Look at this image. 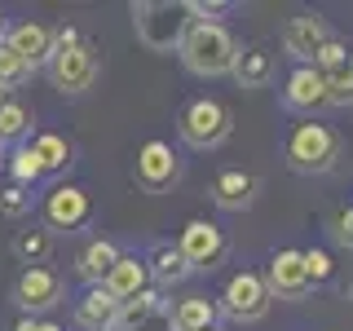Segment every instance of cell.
I'll list each match as a JSON object with an SVG mask.
<instances>
[{"label":"cell","mask_w":353,"mask_h":331,"mask_svg":"<svg viewBox=\"0 0 353 331\" xmlns=\"http://www.w3.org/2000/svg\"><path fill=\"white\" fill-rule=\"evenodd\" d=\"M185 71L203 75V80H216V75H230L234 71V58H239V40L230 36L221 22H190V31L176 44Z\"/></svg>","instance_id":"6da1fadb"},{"label":"cell","mask_w":353,"mask_h":331,"mask_svg":"<svg viewBox=\"0 0 353 331\" xmlns=\"http://www.w3.org/2000/svg\"><path fill=\"white\" fill-rule=\"evenodd\" d=\"M190 5L185 0H141L132 5V31L150 53H172L190 31Z\"/></svg>","instance_id":"7a4b0ae2"},{"label":"cell","mask_w":353,"mask_h":331,"mask_svg":"<svg viewBox=\"0 0 353 331\" xmlns=\"http://www.w3.org/2000/svg\"><path fill=\"white\" fill-rule=\"evenodd\" d=\"M336 159H340L336 128L318 124V119L292 128V137H287V168H292V172H301V177L331 172V168H336Z\"/></svg>","instance_id":"3957f363"},{"label":"cell","mask_w":353,"mask_h":331,"mask_svg":"<svg viewBox=\"0 0 353 331\" xmlns=\"http://www.w3.org/2000/svg\"><path fill=\"white\" fill-rule=\"evenodd\" d=\"M230 128H234L230 106L216 102V97H194V102L181 110V119H176V132H181V141L190 150H216L221 141L230 137Z\"/></svg>","instance_id":"277c9868"},{"label":"cell","mask_w":353,"mask_h":331,"mask_svg":"<svg viewBox=\"0 0 353 331\" xmlns=\"http://www.w3.org/2000/svg\"><path fill=\"white\" fill-rule=\"evenodd\" d=\"M97 71H102V49L88 44V40H80L75 49L53 53V58H49V80H53V88H58L62 97L88 93L93 80H97Z\"/></svg>","instance_id":"5b68a950"},{"label":"cell","mask_w":353,"mask_h":331,"mask_svg":"<svg viewBox=\"0 0 353 331\" xmlns=\"http://www.w3.org/2000/svg\"><path fill=\"white\" fill-rule=\"evenodd\" d=\"M176 252L185 257L190 270H208V274H212L216 265L230 257V239H225V230H221V225L194 217V221H185L181 234H176Z\"/></svg>","instance_id":"8992f818"},{"label":"cell","mask_w":353,"mask_h":331,"mask_svg":"<svg viewBox=\"0 0 353 331\" xmlns=\"http://www.w3.org/2000/svg\"><path fill=\"white\" fill-rule=\"evenodd\" d=\"M132 181L146 194L172 190V185L181 181V159H176V150L168 141H146V146L137 150V163H132Z\"/></svg>","instance_id":"52a82bcc"},{"label":"cell","mask_w":353,"mask_h":331,"mask_svg":"<svg viewBox=\"0 0 353 331\" xmlns=\"http://www.w3.org/2000/svg\"><path fill=\"white\" fill-rule=\"evenodd\" d=\"M62 296H66V283H62V274L49 270V265H40V270H22L18 283H14V305L27 318L49 314L53 305H62Z\"/></svg>","instance_id":"ba28073f"},{"label":"cell","mask_w":353,"mask_h":331,"mask_svg":"<svg viewBox=\"0 0 353 331\" xmlns=\"http://www.w3.org/2000/svg\"><path fill=\"white\" fill-rule=\"evenodd\" d=\"M221 309H225L234 323H261L265 314H270V305H274V296H270V287H265L261 274H234V279L225 283V296H221Z\"/></svg>","instance_id":"9c48e42d"},{"label":"cell","mask_w":353,"mask_h":331,"mask_svg":"<svg viewBox=\"0 0 353 331\" xmlns=\"http://www.w3.org/2000/svg\"><path fill=\"white\" fill-rule=\"evenodd\" d=\"M327 40H331V27H327V18H318V14H296L283 27V49L301 66H314V58L323 53Z\"/></svg>","instance_id":"30bf717a"},{"label":"cell","mask_w":353,"mask_h":331,"mask_svg":"<svg viewBox=\"0 0 353 331\" xmlns=\"http://www.w3.org/2000/svg\"><path fill=\"white\" fill-rule=\"evenodd\" d=\"M265 287H270L274 301H301V296H309V279H305L301 252H292V248L274 252L270 270H265Z\"/></svg>","instance_id":"8fae6325"},{"label":"cell","mask_w":353,"mask_h":331,"mask_svg":"<svg viewBox=\"0 0 353 331\" xmlns=\"http://www.w3.org/2000/svg\"><path fill=\"white\" fill-rule=\"evenodd\" d=\"M5 49H14L22 62L36 71V66H49L53 58V27H44L36 18H22L5 31Z\"/></svg>","instance_id":"7c38bea8"},{"label":"cell","mask_w":353,"mask_h":331,"mask_svg":"<svg viewBox=\"0 0 353 331\" xmlns=\"http://www.w3.org/2000/svg\"><path fill=\"white\" fill-rule=\"evenodd\" d=\"M88 212H93V203H88V194L80 185H53L49 199H44V221H49V230H80Z\"/></svg>","instance_id":"4fadbf2b"},{"label":"cell","mask_w":353,"mask_h":331,"mask_svg":"<svg viewBox=\"0 0 353 331\" xmlns=\"http://www.w3.org/2000/svg\"><path fill=\"white\" fill-rule=\"evenodd\" d=\"M256 190H261L256 172L225 168V172H216V181H212V203L225 208V212H243V208L256 203Z\"/></svg>","instance_id":"5bb4252c"},{"label":"cell","mask_w":353,"mask_h":331,"mask_svg":"<svg viewBox=\"0 0 353 331\" xmlns=\"http://www.w3.org/2000/svg\"><path fill=\"white\" fill-rule=\"evenodd\" d=\"M146 287H154L150 283V270H146V261H137V257H119L115 261V270L102 279V292L106 296H115L119 305H128L132 296H141Z\"/></svg>","instance_id":"9a60e30c"},{"label":"cell","mask_w":353,"mask_h":331,"mask_svg":"<svg viewBox=\"0 0 353 331\" xmlns=\"http://www.w3.org/2000/svg\"><path fill=\"white\" fill-rule=\"evenodd\" d=\"M283 106L287 110H318V106H327V80L314 71V66H296V71L287 75Z\"/></svg>","instance_id":"2e32d148"},{"label":"cell","mask_w":353,"mask_h":331,"mask_svg":"<svg viewBox=\"0 0 353 331\" xmlns=\"http://www.w3.org/2000/svg\"><path fill=\"white\" fill-rule=\"evenodd\" d=\"M75 323H80L84 331H115L119 301H115V296H106L102 287H88L80 301H75Z\"/></svg>","instance_id":"e0dca14e"},{"label":"cell","mask_w":353,"mask_h":331,"mask_svg":"<svg viewBox=\"0 0 353 331\" xmlns=\"http://www.w3.org/2000/svg\"><path fill=\"white\" fill-rule=\"evenodd\" d=\"M230 75H234L243 88H265L274 75H279V62H274V53L265 49V44H248V49H239Z\"/></svg>","instance_id":"ac0fdd59"},{"label":"cell","mask_w":353,"mask_h":331,"mask_svg":"<svg viewBox=\"0 0 353 331\" xmlns=\"http://www.w3.org/2000/svg\"><path fill=\"white\" fill-rule=\"evenodd\" d=\"M146 270H150V283L154 287H176V283H185L194 274L190 265H185V257L176 252V243H154Z\"/></svg>","instance_id":"d6986e66"},{"label":"cell","mask_w":353,"mask_h":331,"mask_svg":"<svg viewBox=\"0 0 353 331\" xmlns=\"http://www.w3.org/2000/svg\"><path fill=\"white\" fill-rule=\"evenodd\" d=\"M221 305L208 301V296H185L172 309V331H216Z\"/></svg>","instance_id":"ffe728a7"},{"label":"cell","mask_w":353,"mask_h":331,"mask_svg":"<svg viewBox=\"0 0 353 331\" xmlns=\"http://www.w3.org/2000/svg\"><path fill=\"white\" fill-rule=\"evenodd\" d=\"M119 257H124V252H119L110 239H88L84 252H80V274H84V283H88V287H102V279L115 270Z\"/></svg>","instance_id":"44dd1931"},{"label":"cell","mask_w":353,"mask_h":331,"mask_svg":"<svg viewBox=\"0 0 353 331\" xmlns=\"http://www.w3.org/2000/svg\"><path fill=\"white\" fill-rule=\"evenodd\" d=\"M14 257L27 265V270H40V265H49L53 257V230L44 225H27L14 234Z\"/></svg>","instance_id":"7402d4cb"},{"label":"cell","mask_w":353,"mask_h":331,"mask_svg":"<svg viewBox=\"0 0 353 331\" xmlns=\"http://www.w3.org/2000/svg\"><path fill=\"white\" fill-rule=\"evenodd\" d=\"M27 146H31V154L40 159V172H44V177L71 168V141L58 137V132H40V137L27 141Z\"/></svg>","instance_id":"603a6c76"},{"label":"cell","mask_w":353,"mask_h":331,"mask_svg":"<svg viewBox=\"0 0 353 331\" xmlns=\"http://www.w3.org/2000/svg\"><path fill=\"white\" fill-rule=\"evenodd\" d=\"M31 132V110L18 102V97H9L5 106H0V146H22V137Z\"/></svg>","instance_id":"cb8c5ba5"},{"label":"cell","mask_w":353,"mask_h":331,"mask_svg":"<svg viewBox=\"0 0 353 331\" xmlns=\"http://www.w3.org/2000/svg\"><path fill=\"white\" fill-rule=\"evenodd\" d=\"M9 177H14V185H27V190L44 177V172H40V159L31 154L27 141H22V146H14V154H9Z\"/></svg>","instance_id":"d4e9b609"},{"label":"cell","mask_w":353,"mask_h":331,"mask_svg":"<svg viewBox=\"0 0 353 331\" xmlns=\"http://www.w3.org/2000/svg\"><path fill=\"white\" fill-rule=\"evenodd\" d=\"M349 62H353V49H349L345 40H336V36H331V40L323 44V53L314 58V71H318V75L327 80V75H340V71H345Z\"/></svg>","instance_id":"484cf974"},{"label":"cell","mask_w":353,"mask_h":331,"mask_svg":"<svg viewBox=\"0 0 353 331\" xmlns=\"http://www.w3.org/2000/svg\"><path fill=\"white\" fill-rule=\"evenodd\" d=\"M31 80V66L18 58L14 49H5V44H0V88H5V93H14L18 84H27Z\"/></svg>","instance_id":"4316f807"},{"label":"cell","mask_w":353,"mask_h":331,"mask_svg":"<svg viewBox=\"0 0 353 331\" xmlns=\"http://www.w3.org/2000/svg\"><path fill=\"white\" fill-rule=\"evenodd\" d=\"M301 261H305V279H309V287H323V283H331V274H336V265H331V257H327L323 248L301 252Z\"/></svg>","instance_id":"83f0119b"},{"label":"cell","mask_w":353,"mask_h":331,"mask_svg":"<svg viewBox=\"0 0 353 331\" xmlns=\"http://www.w3.org/2000/svg\"><path fill=\"white\" fill-rule=\"evenodd\" d=\"M27 212H31V190H27V185H5V190H0V217L18 221Z\"/></svg>","instance_id":"f1b7e54d"},{"label":"cell","mask_w":353,"mask_h":331,"mask_svg":"<svg viewBox=\"0 0 353 331\" xmlns=\"http://www.w3.org/2000/svg\"><path fill=\"white\" fill-rule=\"evenodd\" d=\"M327 106H353V62L340 75H327Z\"/></svg>","instance_id":"f546056e"},{"label":"cell","mask_w":353,"mask_h":331,"mask_svg":"<svg viewBox=\"0 0 353 331\" xmlns=\"http://www.w3.org/2000/svg\"><path fill=\"white\" fill-rule=\"evenodd\" d=\"M336 243H340V248H349V252H353V203H349V208H340V212H336Z\"/></svg>","instance_id":"4dcf8cb0"},{"label":"cell","mask_w":353,"mask_h":331,"mask_svg":"<svg viewBox=\"0 0 353 331\" xmlns=\"http://www.w3.org/2000/svg\"><path fill=\"white\" fill-rule=\"evenodd\" d=\"M84 36L75 27H53V53H66V49H75Z\"/></svg>","instance_id":"1f68e13d"},{"label":"cell","mask_w":353,"mask_h":331,"mask_svg":"<svg viewBox=\"0 0 353 331\" xmlns=\"http://www.w3.org/2000/svg\"><path fill=\"white\" fill-rule=\"evenodd\" d=\"M14 331H62L58 323H49V318H22Z\"/></svg>","instance_id":"d6a6232c"},{"label":"cell","mask_w":353,"mask_h":331,"mask_svg":"<svg viewBox=\"0 0 353 331\" xmlns=\"http://www.w3.org/2000/svg\"><path fill=\"white\" fill-rule=\"evenodd\" d=\"M5 31H9V22H5V14H0V44H5Z\"/></svg>","instance_id":"836d02e7"},{"label":"cell","mask_w":353,"mask_h":331,"mask_svg":"<svg viewBox=\"0 0 353 331\" xmlns=\"http://www.w3.org/2000/svg\"><path fill=\"white\" fill-rule=\"evenodd\" d=\"M5 102H9V93H5V88H0V106H5Z\"/></svg>","instance_id":"e575fe53"},{"label":"cell","mask_w":353,"mask_h":331,"mask_svg":"<svg viewBox=\"0 0 353 331\" xmlns=\"http://www.w3.org/2000/svg\"><path fill=\"white\" fill-rule=\"evenodd\" d=\"M0 163H5V159H0Z\"/></svg>","instance_id":"d590c367"},{"label":"cell","mask_w":353,"mask_h":331,"mask_svg":"<svg viewBox=\"0 0 353 331\" xmlns=\"http://www.w3.org/2000/svg\"><path fill=\"white\" fill-rule=\"evenodd\" d=\"M216 331H221V327H216Z\"/></svg>","instance_id":"8d00e7d4"}]
</instances>
